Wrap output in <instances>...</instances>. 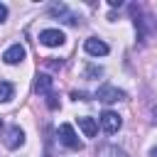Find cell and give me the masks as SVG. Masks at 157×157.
Masks as SVG:
<instances>
[{"label": "cell", "mask_w": 157, "mask_h": 157, "mask_svg": "<svg viewBox=\"0 0 157 157\" xmlns=\"http://www.w3.org/2000/svg\"><path fill=\"white\" fill-rule=\"evenodd\" d=\"M49 15L52 17H59L61 22H66V25H81V17L74 12V10H69V5H64V2H54V5H49Z\"/></svg>", "instance_id": "obj_1"}, {"label": "cell", "mask_w": 157, "mask_h": 157, "mask_svg": "<svg viewBox=\"0 0 157 157\" xmlns=\"http://www.w3.org/2000/svg\"><path fill=\"white\" fill-rule=\"evenodd\" d=\"M59 140H61L69 150H81V147H83L81 140H78V135L74 132V128H71L69 123H61V125H59Z\"/></svg>", "instance_id": "obj_2"}, {"label": "cell", "mask_w": 157, "mask_h": 157, "mask_svg": "<svg viewBox=\"0 0 157 157\" xmlns=\"http://www.w3.org/2000/svg\"><path fill=\"white\" fill-rule=\"evenodd\" d=\"M98 120H101V128H103L108 135L118 132V130H120V125H123V118H120L118 113H113V110H103Z\"/></svg>", "instance_id": "obj_3"}, {"label": "cell", "mask_w": 157, "mask_h": 157, "mask_svg": "<svg viewBox=\"0 0 157 157\" xmlns=\"http://www.w3.org/2000/svg\"><path fill=\"white\" fill-rule=\"evenodd\" d=\"M64 39H66L64 32H61V29H54V27L39 32V44H44V47H61Z\"/></svg>", "instance_id": "obj_4"}, {"label": "cell", "mask_w": 157, "mask_h": 157, "mask_svg": "<svg viewBox=\"0 0 157 157\" xmlns=\"http://www.w3.org/2000/svg\"><path fill=\"white\" fill-rule=\"evenodd\" d=\"M96 98L103 101V103H115V101H123V98H125V91H120V88L105 83V86H101V88L96 91Z\"/></svg>", "instance_id": "obj_5"}, {"label": "cell", "mask_w": 157, "mask_h": 157, "mask_svg": "<svg viewBox=\"0 0 157 157\" xmlns=\"http://www.w3.org/2000/svg\"><path fill=\"white\" fill-rule=\"evenodd\" d=\"M83 49L91 54V56H105L110 49H108V44L103 42V39H98V37H88L86 42H83Z\"/></svg>", "instance_id": "obj_6"}, {"label": "cell", "mask_w": 157, "mask_h": 157, "mask_svg": "<svg viewBox=\"0 0 157 157\" xmlns=\"http://www.w3.org/2000/svg\"><path fill=\"white\" fill-rule=\"evenodd\" d=\"M22 142H25V132H22V128H20V125H10V128L5 130V145H7L10 150H17Z\"/></svg>", "instance_id": "obj_7"}, {"label": "cell", "mask_w": 157, "mask_h": 157, "mask_svg": "<svg viewBox=\"0 0 157 157\" xmlns=\"http://www.w3.org/2000/svg\"><path fill=\"white\" fill-rule=\"evenodd\" d=\"M25 47L22 44H12V47H7L5 49V54H2V61L5 64H20V61H25Z\"/></svg>", "instance_id": "obj_8"}, {"label": "cell", "mask_w": 157, "mask_h": 157, "mask_svg": "<svg viewBox=\"0 0 157 157\" xmlns=\"http://www.w3.org/2000/svg\"><path fill=\"white\" fill-rule=\"evenodd\" d=\"M34 91H37L39 96H49V93H52V76H49V74H37Z\"/></svg>", "instance_id": "obj_9"}, {"label": "cell", "mask_w": 157, "mask_h": 157, "mask_svg": "<svg viewBox=\"0 0 157 157\" xmlns=\"http://www.w3.org/2000/svg\"><path fill=\"white\" fill-rule=\"evenodd\" d=\"M78 128L83 130V135H86V137H93V135L98 132V123H96L93 118H88V115L78 118Z\"/></svg>", "instance_id": "obj_10"}, {"label": "cell", "mask_w": 157, "mask_h": 157, "mask_svg": "<svg viewBox=\"0 0 157 157\" xmlns=\"http://www.w3.org/2000/svg\"><path fill=\"white\" fill-rule=\"evenodd\" d=\"M96 157H128V155H125V150H120L115 145H101Z\"/></svg>", "instance_id": "obj_11"}, {"label": "cell", "mask_w": 157, "mask_h": 157, "mask_svg": "<svg viewBox=\"0 0 157 157\" xmlns=\"http://www.w3.org/2000/svg\"><path fill=\"white\" fill-rule=\"evenodd\" d=\"M12 96H15V86H12L10 81H0V101L7 103Z\"/></svg>", "instance_id": "obj_12"}, {"label": "cell", "mask_w": 157, "mask_h": 157, "mask_svg": "<svg viewBox=\"0 0 157 157\" xmlns=\"http://www.w3.org/2000/svg\"><path fill=\"white\" fill-rule=\"evenodd\" d=\"M83 76H86V78H98V76H103V69H101V66L88 64V66H86V71H83Z\"/></svg>", "instance_id": "obj_13"}, {"label": "cell", "mask_w": 157, "mask_h": 157, "mask_svg": "<svg viewBox=\"0 0 157 157\" xmlns=\"http://www.w3.org/2000/svg\"><path fill=\"white\" fill-rule=\"evenodd\" d=\"M47 105H49L52 110H54V108L59 105V101H56V96H54V93H49V96H47Z\"/></svg>", "instance_id": "obj_14"}, {"label": "cell", "mask_w": 157, "mask_h": 157, "mask_svg": "<svg viewBox=\"0 0 157 157\" xmlns=\"http://www.w3.org/2000/svg\"><path fill=\"white\" fill-rule=\"evenodd\" d=\"M71 98H74V101H88V96H86L83 91H74V93H71Z\"/></svg>", "instance_id": "obj_15"}, {"label": "cell", "mask_w": 157, "mask_h": 157, "mask_svg": "<svg viewBox=\"0 0 157 157\" xmlns=\"http://www.w3.org/2000/svg\"><path fill=\"white\" fill-rule=\"evenodd\" d=\"M5 20H7V7L0 2V22H5Z\"/></svg>", "instance_id": "obj_16"}, {"label": "cell", "mask_w": 157, "mask_h": 157, "mask_svg": "<svg viewBox=\"0 0 157 157\" xmlns=\"http://www.w3.org/2000/svg\"><path fill=\"white\" fill-rule=\"evenodd\" d=\"M108 5H110V7H120V5H123V0H108Z\"/></svg>", "instance_id": "obj_17"}, {"label": "cell", "mask_w": 157, "mask_h": 157, "mask_svg": "<svg viewBox=\"0 0 157 157\" xmlns=\"http://www.w3.org/2000/svg\"><path fill=\"white\" fill-rule=\"evenodd\" d=\"M150 157H157V145H155V147L150 150Z\"/></svg>", "instance_id": "obj_18"}, {"label": "cell", "mask_w": 157, "mask_h": 157, "mask_svg": "<svg viewBox=\"0 0 157 157\" xmlns=\"http://www.w3.org/2000/svg\"><path fill=\"white\" fill-rule=\"evenodd\" d=\"M0 130H2V118H0Z\"/></svg>", "instance_id": "obj_19"}]
</instances>
